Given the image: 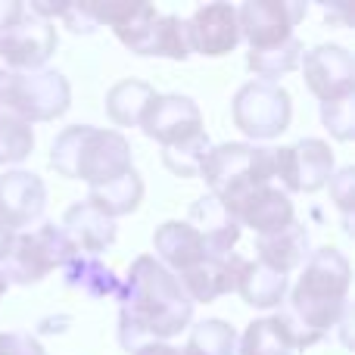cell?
<instances>
[{
  "mask_svg": "<svg viewBox=\"0 0 355 355\" xmlns=\"http://www.w3.org/2000/svg\"><path fill=\"white\" fill-rule=\"evenodd\" d=\"M193 321V302L178 277L153 256H137L119 290V343L135 352L147 343H168Z\"/></svg>",
  "mask_w": 355,
  "mask_h": 355,
  "instance_id": "1",
  "label": "cell"
},
{
  "mask_svg": "<svg viewBox=\"0 0 355 355\" xmlns=\"http://www.w3.org/2000/svg\"><path fill=\"white\" fill-rule=\"evenodd\" d=\"M349 281L352 268L349 259L334 246L309 252L302 262V275L290 296L281 302V315L287 334L293 337L296 349H309L318 340H324L334 327L340 324L343 312L349 309Z\"/></svg>",
  "mask_w": 355,
  "mask_h": 355,
  "instance_id": "2",
  "label": "cell"
},
{
  "mask_svg": "<svg viewBox=\"0 0 355 355\" xmlns=\"http://www.w3.org/2000/svg\"><path fill=\"white\" fill-rule=\"evenodd\" d=\"M200 178L209 196L231 215L246 196L275 181V153L259 144H218L202 159Z\"/></svg>",
  "mask_w": 355,
  "mask_h": 355,
  "instance_id": "3",
  "label": "cell"
},
{
  "mask_svg": "<svg viewBox=\"0 0 355 355\" xmlns=\"http://www.w3.org/2000/svg\"><path fill=\"white\" fill-rule=\"evenodd\" d=\"M72 246L62 237L60 225H37L35 231H19L12 240L10 256L0 262V275L6 277V284H19V287H31V284H41L44 277L53 268H62L69 256H72Z\"/></svg>",
  "mask_w": 355,
  "mask_h": 355,
  "instance_id": "4",
  "label": "cell"
},
{
  "mask_svg": "<svg viewBox=\"0 0 355 355\" xmlns=\"http://www.w3.org/2000/svg\"><path fill=\"white\" fill-rule=\"evenodd\" d=\"M231 116L240 135H246L250 141H275L290 128L293 103H290V94L281 85L250 81L234 94Z\"/></svg>",
  "mask_w": 355,
  "mask_h": 355,
  "instance_id": "5",
  "label": "cell"
},
{
  "mask_svg": "<svg viewBox=\"0 0 355 355\" xmlns=\"http://www.w3.org/2000/svg\"><path fill=\"white\" fill-rule=\"evenodd\" d=\"M0 94L28 125L53 122V119L66 116V110L72 106L69 78L56 69H37V72L19 75L10 85L0 87Z\"/></svg>",
  "mask_w": 355,
  "mask_h": 355,
  "instance_id": "6",
  "label": "cell"
},
{
  "mask_svg": "<svg viewBox=\"0 0 355 355\" xmlns=\"http://www.w3.org/2000/svg\"><path fill=\"white\" fill-rule=\"evenodd\" d=\"M56 28L47 19H37L25 10V19L19 22V28H12L10 35L0 37V87L10 85L19 75L37 72L50 62V56L56 53Z\"/></svg>",
  "mask_w": 355,
  "mask_h": 355,
  "instance_id": "7",
  "label": "cell"
},
{
  "mask_svg": "<svg viewBox=\"0 0 355 355\" xmlns=\"http://www.w3.org/2000/svg\"><path fill=\"white\" fill-rule=\"evenodd\" d=\"M275 153V178L284 184V193H318L327 187L331 175L337 172L331 144L318 137H302L290 147H277Z\"/></svg>",
  "mask_w": 355,
  "mask_h": 355,
  "instance_id": "8",
  "label": "cell"
},
{
  "mask_svg": "<svg viewBox=\"0 0 355 355\" xmlns=\"http://www.w3.org/2000/svg\"><path fill=\"white\" fill-rule=\"evenodd\" d=\"M131 168H135L131 144L125 141L122 131L87 125L78 147V159H75V178L87 181L91 187H103V184L131 172Z\"/></svg>",
  "mask_w": 355,
  "mask_h": 355,
  "instance_id": "9",
  "label": "cell"
},
{
  "mask_svg": "<svg viewBox=\"0 0 355 355\" xmlns=\"http://www.w3.org/2000/svg\"><path fill=\"white\" fill-rule=\"evenodd\" d=\"M306 16V3L296 0H246L237 6L240 37L250 50H265L293 37V28Z\"/></svg>",
  "mask_w": 355,
  "mask_h": 355,
  "instance_id": "10",
  "label": "cell"
},
{
  "mask_svg": "<svg viewBox=\"0 0 355 355\" xmlns=\"http://www.w3.org/2000/svg\"><path fill=\"white\" fill-rule=\"evenodd\" d=\"M300 69L306 87L321 103L343 94H355V60L340 44H318L312 50H302Z\"/></svg>",
  "mask_w": 355,
  "mask_h": 355,
  "instance_id": "11",
  "label": "cell"
},
{
  "mask_svg": "<svg viewBox=\"0 0 355 355\" xmlns=\"http://www.w3.org/2000/svg\"><path fill=\"white\" fill-rule=\"evenodd\" d=\"M141 131L150 141L162 144V150H166L202 135V112L184 94H162L150 103L147 116L141 122Z\"/></svg>",
  "mask_w": 355,
  "mask_h": 355,
  "instance_id": "12",
  "label": "cell"
},
{
  "mask_svg": "<svg viewBox=\"0 0 355 355\" xmlns=\"http://www.w3.org/2000/svg\"><path fill=\"white\" fill-rule=\"evenodd\" d=\"M190 53L200 56H227L240 44L237 6L231 3H206L187 19Z\"/></svg>",
  "mask_w": 355,
  "mask_h": 355,
  "instance_id": "13",
  "label": "cell"
},
{
  "mask_svg": "<svg viewBox=\"0 0 355 355\" xmlns=\"http://www.w3.org/2000/svg\"><path fill=\"white\" fill-rule=\"evenodd\" d=\"M44 209H47V187L41 175L25 172V168L0 175V218L16 234L41 221Z\"/></svg>",
  "mask_w": 355,
  "mask_h": 355,
  "instance_id": "14",
  "label": "cell"
},
{
  "mask_svg": "<svg viewBox=\"0 0 355 355\" xmlns=\"http://www.w3.org/2000/svg\"><path fill=\"white\" fill-rule=\"evenodd\" d=\"M243 256H227V259H202V262L190 265V268L178 271V284L187 293L190 302H215L218 296L237 290V277L243 268Z\"/></svg>",
  "mask_w": 355,
  "mask_h": 355,
  "instance_id": "15",
  "label": "cell"
},
{
  "mask_svg": "<svg viewBox=\"0 0 355 355\" xmlns=\"http://www.w3.org/2000/svg\"><path fill=\"white\" fill-rule=\"evenodd\" d=\"M60 231L69 240V246L75 252H85V256H100V252H106L116 243V221L106 218L103 212H97L87 200L66 209Z\"/></svg>",
  "mask_w": 355,
  "mask_h": 355,
  "instance_id": "16",
  "label": "cell"
},
{
  "mask_svg": "<svg viewBox=\"0 0 355 355\" xmlns=\"http://www.w3.org/2000/svg\"><path fill=\"white\" fill-rule=\"evenodd\" d=\"M231 218L237 221L240 227L243 225L252 227L259 237H268V234H277L287 225H293L296 212H293V200H290L281 187L268 184V187L256 190L252 196H246V200L231 212Z\"/></svg>",
  "mask_w": 355,
  "mask_h": 355,
  "instance_id": "17",
  "label": "cell"
},
{
  "mask_svg": "<svg viewBox=\"0 0 355 355\" xmlns=\"http://www.w3.org/2000/svg\"><path fill=\"white\" fill-rule=\"evenodd\" d=\"M202 237V246H206L209 259H227L234 256V246L240 240V225L212 200V196H200L190 209V221Z\"/></svg>",
  "mask_w": 355,
  "mask_h": 355,
  "instance_id": "18",
  "label": "cell"
},
{
  "mask_svg": "<svg viewBox=\"0 0 355 355\" xmlns=\"http://www.w3.org/2000/svg\"><path fill=\"white\" fill-rule=\"evenodd\" d=\"M153 250H156L153 259L159 265H166L172 275L206 259V246H202L200 231L193 225H187V221H166V225L156 227Z\"/></svg>",
  "mask_w": 355,
  "mask_h": 355,
  "instance_id": "19",
  "label": "cell"
},
{
  "mask_svg": "<svg viewBox=\"0 0 355 355\" xmlns=\"http://www.w3.org/2000/svg\"><path fill=\"white\" fill-rule=\"evenodd\" d=\"M62 281L66 287L85 293L87 300H119L122 281L116 277V271L106 262H100V256H85V252H72L62 262Z\"/></svg>",
  "mask_w": 355,
  "mask_h": 355,
  "instance_id": "20",
  "label": "cell"
},
{
  "mask_svg": "<svg viewBox=\"0 0 355 355\" xmlns=\"http://www.w3.org/2000/svg\"><path fill=\"white\" fill-rule=\"evenodd\" d=\"M256 262L268 265V268L281 271V275H290V271L302 268V262L309 259V231L293 221L284 231L268 234V237L256 240Z\"/></svg>",
  "mask_w": 355,
  "mask_h": 355,
  "instance_id": "21",
  "label": "cell"
},
{
  "mask_svg": "<svg viewBox=\"0 0 355 355\" xmlns=\"http://www.w3.org/2000/svg\"><path fill=\"white\" fill-rule=\"evenodd\" d=\"M287 290H290L287 275H281V271L256 262V259H252V262L246 259L243 268H240L237 293L243 296L246 306H252V309H277L284 300H287Z\"/></svg>",
  "mask_w": 355,
  "mask_h": 355,
  "instance_id": "22",
  "label": "cell"
},
{
  "mask_svg": "<svg viewBox=\"0 0 355 355\" xmlns=\"http://www.w3.org/2000/svg\"><path fill=\"white\" fill-rule=\"evenodd\" d=\"M159 97L147 81L137 78H125L119 85H112L106 91V116L112 119V125H122V128H141L144 116H147L150 103Z\"/></svg>",
  "mask_w": 355,
  "mask_h": 355,
  "instance_id": "23",
  "label": "cell"
},
{
  "mask_svg": "<svg viewBox=\"0 0 355 355\" xmlns=\"http://www.w3.org/2000/svg\"><path fill=\"white\" fill-rule=\"evenodd\" d=\"M137 56H162V60H187L190 41H187V25L178 16H156V22L144 31V37L131 47Z\"/></svg>",
  "mask_w": 355,
  "mask_h": 355,
  "instance_id": "24",
  "label": "cell"
},
{
  "mask_svg": "<svg viewBox=\"0 0 355 355\" xmlns=\"http://www.w3.org/2000/svg\"><path fill=\"white\" fill-rule=\"evenodd\" d=\"M144 200V178L131 168L116 181L103 184V187H91L87 193V202H91L97 212H103L106 218H122V215H131Z\"/></svg>",
  "mask_w": 355,
  "mask_h": 355,
  "instance_id": "25",
  "label": "cell"
},
{
  "mask_svg": "<svg viewBox=\"0 0 355 355\" xmlns=\"http://www.w3.org/2000/svg\"><path fill=\"white\" fill-rule=\"evenodd\" d=\"M237 355H300L293 337L277 315L252 321L237 340Z\"/></svg>",
  "mask_w": 355,
  "mask_h": 355,
  "instance_id": "26",
  "label": "cell"
},
{
  "mask_svg": "<svg viewBox=\"0 0 355 355\" xmlns=\"http://www.w3.org/2000/svg\"><path fill=\"white\" fill-rule=\"evenodd\" d=\"M35 150V128L0 94V166H19Z\"/></svg>",
  "mask_w": 355,
  "mask_h": 355,
  "instance_id": "27",
  "label": "cell"
},
{
  "mask_svg": "<svg viewBox=\"0 0 355 355\" xmlns=\"http://www.w3.org/2000/svg\"><path fill=\"white\" fill-rule=\"evenodd\" d=\"M300 60H302L300 37H287L284 44H275V47H265V50H250V53H246L250 72L259 75L256 81H268V85H277V78H284V75H290L293 69H300Z\"/></svg>",
  "mask_w": 355,
  "mask_h": 355,
  "instance_id": "28",
  "label": "cell"
},
{
  "mask_svg": "<svg viewBox=\"0 0 355 355\" xmlns=\"http://www.w3.org/2000/svg\"><path fill=\"white\" fill-rule=\"evenodd\" d=\"M184 355H237V331L221 318H206L190 324Z\"/></svg>",
  "mask_w": 355,
  "mask_h": 355,
  "instance_id": "29",
  "label": "cell"
},
{
  "mask_svg": "<svg viewBox=\"0 0 355 355\" xmlns=\"http://www.w3.org/2000/svg\"><path fill=\"white\" fill-rule=\"evenodd\" d=\"M209 150H212V144H209V135L202 131V135L190 137V141H184V144L166 147L162 150V162H166V168L178 178H193V175H200V166Z\"/></svg>",
  "mask_w": 355,
  "mask_h": 355,
  "instance_id": "30",
  "label": "cell"
},
{
  "mask_svg": "<svg viewBox=\"0 0 355 355\" xmlns=\"http://www.w3.org/2000/svg\"><path fill=\"white\" fill-rule=\"evenodd\" d=\"M321 125L331 131L334 141L349 144L355 137V94H343L321 103Z\"/></svg>",
  "mask_w": 355,
  "mask_h": 355,
  "instance_id": "31",
  "label": "cell"
},
{
  "mask_svg": "<svg viewBox=\"0 0 355 355\" xmlns=\"http://www.w3.org/2000/svg\"><path fill=\"white\" fill-rule=\"evenodd\" d=\"M87 125H69L50 147V166L56 168V175L62 178H75V159H78V147L85 137Z\"/></svg>",
  "mask_w": 355,
  "mask_h": 355,
  "instance_id": "32",
  "label": "cell"
},
{
  "mask_svg": "<svg viewBox=\"0 0 355 355\" xmlns=\"http://www.w3.org/2000/svg\"><path fill=\"white\" fill-rule=\"evenodd\" d=\"M331 196H334V206L343 212V218H352V206H355V168L346 166L340 172L331 175Z\"/></svg>",
  "mask_w": 355,
  "mask_h": 355,
  "instance_id": "33",
  "label": "cell"
},
{
  "mask_svg": "<svg viewBox=\"0 0 355 355\" xmlns=\"http://www.w3.org/2000/svg\"><path fill=\"white\" fill-rule=\"evenodd\" d=\"M0 355H47V352L37 343V337H31L25 331H10L0 334Z\"/></svg>",
  "mask_w": 355,
  "mask_h": 355,
  "instance_id": "34",
  "label": "cell"
},
{
  "mask_svg": "<svg viewBox=\"0 0 355 355\" xmlns=\"http://www.w3.org/2000/svg\"><path fill=\"white\" fill-rule=\"evenodd\" d=\"M60 19L75 31V35H91V31H97V22H94L87 3H66V10H62Z\"/></svg>",
  "mask_w": 355,
  "mask_h": 355,
  "instance_id": "35",
  "label": "cell"
},
{
  "mask_svg": "<svg viewBox=\"0 0 355 355\" xmlns=\"http://www.w3.org/2000/svg\"><path fill=\"white\" fill-rule=\"evenodd\" d=\"M22 19H25V3H19V0H0V37L10 35L12 28H19Z\"/></svg>",
  "mask_w": 355,
  "mask_h": 355,
  "instance_id": "36",
  "label": "cell"
},
{
  "mask_svg": "<svg viewBox=\"0 0 355 355\" xmlns=\"http://www.w3.org/2000/svg\"><path fill=\"white\" fill-rule=\"evenodd\" d=\"M131 355H184V349H178L172 343H147L141 349H135Z\"/></svg>",
  "mask_w": 355,
  "mask_h": 355,
  "instance_id": "37",
  "label": "cell"
},
{
  "mask_svg": "<svg viewBox=\"0 0 355 355\" xmlns=\"http://www.w3.org/2000/svg\"><path fill=\"white\" fill-rule=\"evenodd\" d=\"M12 240H16V231H12V227L6 225L3 218H0V262H3V259L10 256V250H12Z\"/></svg>",
  "mask_w": 355,
  "mask_h": 355,
  "instance_id": "38",
  "label": "cell"
},
{
  "mask_svg": "<svg viewBox=\"0 0 355 355\" xmlns=\"http://www.w3.org/2000/svg\"><path fill=\"white\" fill-rule=\"evenodd\" d=\"M6 287H10V284H6V277L0 275V300H3V293H6Z\"/></svg>",
  "mask_w": 355,
  "mask_h": 355,
  "instance_id": "39",
  "label": "cell"
}]
</instances>
